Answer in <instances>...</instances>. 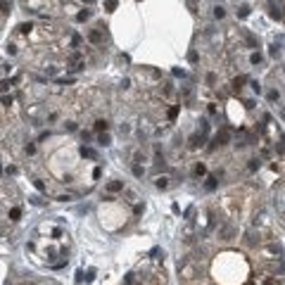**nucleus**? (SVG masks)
<instances>
[{
	"label": "nucleus",
	"mask_w": 285,
	"mask_h": 285,
	"mask_svg": "<svg viewBox=\"0 0 285 285\" xmlns=\"http://www.w3.org/2000/svg\"><path fill=\"white\" fill-rule=\"evenodd\" d=\"M33 152H36V145H33V143H29V145H26V155H33Z\"/></svg>",
	"instance_id": "393cba45"
},
{
	"label": "nucleus",
	"mask_w": 285,
	"mask_h": 285,
	"mask_svg": "<svg viewBox=\"0 0 285 285\" xmlns=\"http://www.w3.org/2000/svg\"><path fill=\"white\" fill-rule=\"evenodd\" d=\"M155 185H157V188H159V190L169 188V178H167V176H159V178H157V183H155Z\"/></svg>",
	"instance_id": "39448f33"
},
{
	"label": "nucleus",
	"mask_w": 285,
	"mask_h": 285,
	"mask_svg": "<svg viewBox=\"0 0 285 285\" xmlns=\"http://www.w3.org/2000/svg\"><path fill=\"white\" fill-rule=\"evenodd\" d=\"M7 52H10V55H14V52H17V48H14L12 43H7Z\"/></svg>",
	"instance_id": "c756f323"
},
{
	"label": "nucleus",
	"mask_w": 285,
	"mask_h": 285,
	"mask_svg": "<svg viewBox=\"0 0 285 285\" xmlns=\"http://www.w3.org/2000/svg\"><path fill=\"white\" fill-rule=\"evenodd\" d=\"M31 29H33L31 24H22V26H19V33H29V31H31Z\"/></svg>",
	"instance_id": "a211bd4d"
},
{
	"label": "nucleus",
	"mask_w": 285,
	"mask_h": 285,
	"mask_svg": "<svg viewBox=\"0 0 285 285\" xmlns=\"http://www.w3.org/2000/svg\"><path fill=\"white\" fill-rule=\"evenodd\" d=\"M83 3H88V5H90V3H93V0H83Z\"/></svg>",
	"instance_id": "2f4dec72"
},
{
	"label": "nucleus",
	"mask_w": 285,
	"mask_h": 285,
	"mask_svg": "<svg viewBox=\"0 0 285 285\" xmlns=\"http://www.w3.org/2000/svg\"><path fill=\"white\" fill-rule=\"evenodd\" d=\"M143 173H145V169L140 167V164H135V167H133V176L135 178H143Z\"/></svg>",
	"instance_id": "6e6552de"
},
{
	"label": "nucleus",
	"mask_w": 285,
	"mask_h": 285,
	"mask_svg": "<svg viewBox=\"0 0 285 285\" xmlns=\"http://www.w3.org/2000/svg\"><path fill=\"white\" fill-rule=\"evenodd\" d=\"M228 138H231V135H228V131H221V133H216L214 143H219V145H226V143H228Z\"/></svg>",
	"instance_id": "7ed1b4c3"
},
{
	"label": "nucleus",
	"mask_w": 285,
	"mask_h": 285,
	"mask_svg": "<svg viewBox=\"0 0 285 285\" xmlns=\"http://www.w3.org/2000/svg\"><path fill=\"white\" fill-rule=\"evenodd\" d=\"M97 143H100V145H109V135H107V133H102L100 138H97Z\"/></svg>",
	"instance_id": "f8f14e48"
},
{
	"label": "nucleus",
	"mask_w": 285,
	"mask_h": 285,
	"mask_svg": "<svg viewBox=\"0 0 285 285\" xmlns=\"http://www.w3.org/2000/svg\"><path fill=\"white\" fill-rule=\"evenodd\" d=\"M64 129L67 131H76V124H74V121H69V124H64Z\"/></svg>",
	"instance_id": "cd10ccee"
},
{
	"label": "nucleus",
	"mask_w": 285,
	"mask_h": 285,
	"mask_svg": "<svg viewBox=\"0 0 285 285\" xmlns=\"http://www.w3.org/2000/svg\"><path fill=\"white\" fill-rule=\"evenodd\" d=\"M107 126H109L107 119H100V121H95V131H107Z\"/></svg>",
	"instance_id": "423d86ee"
},
{
	"label": "nucleus",
	"mask_w": 285,
	"mask_h": 285,
	"mask_svg": "<svg viewBox=\"0 0 285 285\" xmlns=\"http://www.w3.org/2000/svg\"><path fill=\"white\" fill-rule=\"evenodd\" d=\"M19 216H22V209H19V207H14V209H10V219H12V221H17V219H19Z\"/></svg>",
	"instance_id": "1a4fd4ad"
},
{
	"label": "nucleus",
	"mask_w": 285,
	"mask_h": 285,
	"mask_svg": "<svg viewBox=\"0 0 285 285\" xmlns=\"http://www.w3.org/2000/svg\"><path fill=\"white\" fill-rule=\"evenodd\" d=\"M188 59H190V62H197L200 57H197V52H195V50H190V52H188Z\"/></svg>",
	"instance_id": "4be33fe9"
},
{
	"label": "nucleus",
	"mask_w": 285,
	"mask_h": 285,
	"mask_svg": "<svg viewBox=\"0 0 285 285\" xmlns=\"http://www.w3.org/2000/svg\"><path fill=\"white\" fill-rule=\"evenodd\" d=\"M216 83V74H207V86H214Z\"/></svg>",
	"instance_id": "f3484780"
},
{
	"label": "nucleus",
	"mask_w": 285,
	"mask_h": 285,
	"mask_svg": "<svg viewBox=\"0 0 285 285\" xmlns=\"http://www.w3.org/2000/svg\"><path fill=\"white\" fill-rule=\"evenodd\" d=\"M257 62H261V55L254 52V55H252V64H257Z\"/></svg>",
	"instance_id": "a878e982"
},
{
	"label": "nucleus",
	"mask_w": 285,
	"mask_h": 285,
	"mask_svg": "<svg viewBox=\"0 0 285 285\" xmlns=\"http://www.w3.org/2000/svg\"><path fill=\"white\" fill-rule=\"evenodd\" d=\"M88 41H90L93 45H100L102 43V31H100V29H90V31H88Z\"/></svg>",
	"instance_id": "f03ea898"
},
{
	"label": "nucleus",
	"mask_w": 285,
	"mask_h": 285,
	"mask_svg": "<svg viewBox=\"0 0 285 285\" xmlns=\"http://www.w3.org/2000/svg\"><path fill=\"white\" fill-rule=\"evenodd\" d=\"M245 83V76H240V79H235L233 81V86H235V90H240V86Z\"/></svg>",
	"instance_id": "2eb2a0df"
},
{
	"label": "nucleus",
	"mask_w": 285,
	"mask_h": 285,
	"mask_svg": "<svg viewBox=\"0 0 285 285\" xmlns=\"http://www.w3.org/2000/svg\"><path fill=\"white\" fill-rule=\"evenodd\" d=\"M238 14H240V17H247V14H249V7H247V5H242V7H240V12H238Z\"/></svg>",
	"instance_id": "aec40b11"
},
{
	"label": "nucleus",
	"mask_w": 285,
	"mask_h": 285,
	"mask_svg": "<svg viewBox=\"0 0 285 285\" xmlns=\"http://www.w3.org/2000/svg\"><path fill=\"white\" fill-rule=\"evenodd\" d=\"M33 185H36L38 190H43V193H45V185H43V183H41V181H33Z\"/></svg>",
	"instance_id": "c85d7f7f"
},
{
	"label": "nucleus",
	"mask_w": 285,
	"mask_h": 285,
	"mask_svg": "<svg viewBox=\"0 0 285 285\" xmlns=\"http://www.w3.org/2000/svg\"><path fill=\"white\" fill-rule=\"evenodd\" d=\"M81 155H83V157H93V159H97V152H95V150H88V147H83V150H81Z\"/></svg>",
	"instance_id": "0eeeda50"
},
{
	"label": "nucleus",
	"mask_w": 285,
	"mask_h": 285,
	"mask_svg": "<svg viewBox=\"0 0 285 285\" xmlns=\"http://www.w3.org/2000/svg\"><path fill=\"white\" fill-rule=\"evenodd\" d=\"M93 278H95V271H93V269H90V271H88V273H86V283H90V280H93Z\"/></svg>",
	"instance_id": "b1692460"
},
{
	"label": "nucleus",
	"mask_w": 285,
	"mask_h": 285,
	"mask_svg": "<svg viewBox=\"0 0 285 285\" xmlns=\"http://www.w3.org/2000/svg\"><path fill=\"white\" fill-rule=\"evenodd\" d=\"M249 86H252V90H254V93H261V86H259L257 81H252V83H249Z\"/></svg>",
	"instance_id": "5701e85b"
},
{
	"label": "nucleus",
	"mask_w": 285,
	"mask_h": 285,
	"mask_svg": "<svg viewBox=\"0 0 285 285\" xmlns=\"http://www.w3.org/2000/svg\"><path fill=\"white\" fill-rule=\"evenodd\" d=\"M176 114H178V107H171V109H169V117H171V119L176 117Z\"/></svg>",
	"instance_id": "7c9ffc66"
},
{
	"label": "nucleus",
	"mask_w": 285,
	"mask_h": 285,
	"mask_svg": "<svg viewBox=\"0 0 285 285\" xmlns=\"http://www.w3.org/2000/svg\"><path fill=\"white\" fill-rule=\"evenodd\" d=\"M202 173H205V164H197L195 167V176H202Z\"/></svg>",
	"instance_id": "6ab92c4d"
},
{
	"label": "nucleus",
	"mask_w": 285,
	"mask_h": 285,
	"mask_svg": "<svg viewBox=\"0 0 285 285\" xmlns=\"http://www.w3.org/2000/svg\"><path fill=\"white\" fill-rule=\"evenodd\" d=\"M105 7H107V10L112 12L114 7H117V0H105Z\"/></svg>",
	"instance_id": "4468645a"
},
{
	"label": "nucleus",
	"mask_w": 285,
	"mask_h": 285,
	"mask_svg": "<svg viewBox=\"0 0 285 285\" xmlns=\"http://www.w3.org/2000/svg\"><path fill=\"white\" fill-rule=\"evenodd\" d=\"M107 190H109V193H119V190H124V183H121V181H112L107 185Z\"/></svg>",
	"instance_id": "20e7f679"
},
{
	"label": "nucleus",
	"mask_w": 285,
	"mask_h": 285,
	"mask_svg": "<svg viewBox=\"0 0 285 285\" xmlns=\"http://www.w3.org/2000/svg\"><path fill=\"white\" fill-rule=\"evenodd\" d=\"M254 169H259V159H249V171H254Z\"/></svg>",
	"instance_id": "412c9836"
},
{
	"label": "nucleus",
	"mask_w": 285,
	"mask_h": 285,
	"mask_svg": "<svg viewBox=\"0 0 285 285\" xmlns=\"http://www.w3.org/2000/svg\"><path fill=\"white\" fill-rule=\"evenodd\" d=\"M207 190H214L216 188V178H207V185H205Z\"/></svg>",
	"instance_id": "ddd939ff"
},
{
	"label": "nucleus",
	"mask_w": 285,
	"mask_h": 285,
	"mask_svg": "<svg viewBox=\"0 0 285 285\" xmlns=\"http://www.w3.org/2000/svg\"><path fill=\"white\" fill-rule=\"evenodd\" d=\"M190 145H193V147H200V145H202V135H193V138H190Z\"/></svg>",
	"instance_id": "9d476101"
},
{
	"label": "nucleus",
	"mask_w": 285,
	"mask_h": 285,
	"mask_svg": "<svg viewBox=\"0 0 285 285\" xmlns=\"http://www.w3.org/2000/svg\"><path fill=\"white\" fill-rule=\"evenodd\" d=\"M223 14H226V12H223V7H216V10H214V17H216V19H223Z\"/></svg>",
	"instance_id": "dca6fc26"
},
{
	"label": "nucleus",
	"mask_w": 285,
	"mask_h": 285,
	"mask_svg": "<svg viewBox=\"0 0 285 285\" xmlns=\"http://www.w3.org/2000/svg\"><path fill=\"white\" fill-rule=\"evenodd\" d=\"M269 100H271V102H273V100H278V90H271V93H269Z\"/></svg>",
	"instance_id": "bb28decb"
},
{
	"label": "nucleus",
	"mask_w": 285,
	"mask_h": 285,
	"mask_svg": "<svg viewBox=\"0 0 285 285\" xmlns=\"http://www.w3.org/2000/svg\"><path fill=\"white\" fill-rule=\"evenodd\" d=\"M88 17H90V10H83V12H79V17H76V19H79V22H86Z\"/></svg>",
	"instance_id": "9b49d317"
},
{
	"label": "nucleus",
	"mask_w": 285,
	"mask_h": 285,
	"mask_svg": "<svg viewBox=\"0 0 285 285\" xmlns=\"http://www.w3.org/2000/svg\"><path fill=\"white\" fill-rule=\"evenodd\" d=\"M233 235H238V228L235 226H223L219 231V238L221 240H233Z\"/></svg>",
	"instance_id": "f257e3e1"
}]
</instances>
